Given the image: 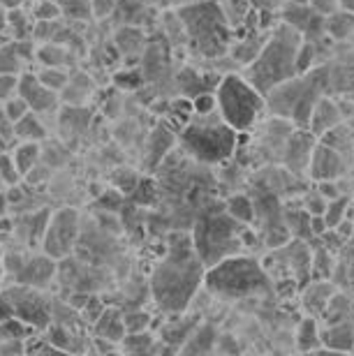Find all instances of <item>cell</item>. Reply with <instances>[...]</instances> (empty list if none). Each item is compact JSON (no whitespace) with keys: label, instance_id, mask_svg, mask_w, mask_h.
I'll use <instances>...</instances> for the list:
<instances>
[{"label":"cell","instance_id":"obj_24","mask_svg":"<svg viewBox=\"0 0 354 356\" xmlns=\"http://www.w3.org/2000/svg\"><path fill=\"white\" fill-rule=\"evenodd\" d=\"M14 162H17L21 176H28L40 162V141H19L14 146Z\"/></svg>","mask_w":354,"mask_h":356},{"label":"cell","instance_id":"obj_41","mask_svg":"<svg viewBox=\"0 0 354 356\" xmlns=\"http://www.w3.org/2000/svg\"><path fill=\"white\" fill-rule=\"evenodd\" d=\"M19 76L21 74H0V104H3L5 99H10L14 92H17Z\"/></svg>","mask_w":354,"mask_h":356},{"label":"cell","instance_id":"obj_2","mask_svg":"<svg viewBox=\"0 0 354 356\" xmlns=\"http://www.w3.org/2000/svg\"><path fill=\"white\" fill-rule=\"evenodd\" d=\"M204 289L223 301H255L275 294L273 280L264 264L250 252L232 254L207 268Z\"/></svg>","mask_w":354,"mask_h":356},{"label":"cell","instance_id":"obj_30","mask_svg":"<svg viewBox=\"0 0 354 356\" xmlns=\"http://www.w3.org/2000/svg\"><path fill=\"white\" fill-rule=\"evenodd\" d=\"M28 10H31L35 21H58V19H63L58 0H33V3L28 5Z\"/></svg>","mask_w":354,"mask_h":356},{"label":"cell","instance_id":"obj_50","mask_svg":"<svg viewBox=\"0 0 354 356\" xmlns=\"http://www.w3.org/2000/svg\"><path fill=\"white\" fill-rule=\"evenodd\" d=\"M7 148H10V144H7V141H5L3 137H0V153H3V151H7Z\"/></svg>","mask_w":354,"mask_h":356},{"label":"cell","instance_id":"obj_33","mask_svg":"<svg viewBox=\"0 0 354 356\" xmlns=\"http://www.w3.org/2000/svg\"><path fill=\"white\" fill-rule=\"evenodd\" d=\"M155 338L148 331H139V333H127V336L120 340V347L125 352H151L153 350Z\"/></svg>","mask_w":354,"mask_h":356},{"label":"cell","instance_id":"obj_49","mask_svg":"<svg viewBox=\"0 0 354 356\" xmlns=\"http://www.w3.org/2000/svg\"><path fill=\"white\" fill-rule=\"evenodd\" d=\"M275 3H282V5H292V3H299V5H306L310 0H275Z\"/></svg>","mask_w":354,"mask_h":356},{"label":"cell","instance_id":"obj_38","mask_svg":"<svg viewBox=\"0 0 354 356\" xmlns=\"http://www.w3.org/2000/svg\"><path fill=\"white\" fill-rule=\"evenodd\" d=\"M125 319V331L127 333H139V331H148L151 326V315L144 310H132V312H123Z\"/></svg>","mask_w":354,"mask_h":356},{"label":"cell","instance_id":"obj_21","mask_svg":"<svg viewBox=\"0 0 354 356\" xmlns=\"http://www.w3.org/2000/svg\"><path fill=\"white\" fill-rule=\"evenodd\" d=\"M49 218H51V211L42 209L38 213H28V216H24L19 220L21 225V234H24L26 243L33 245L38 243L42 245V238H45V232H47V225H49Z\"/></svg>","mask_w":354,"mask_h":356},{"label":"cell","instance_id":"obj_43","mask_svg":"<svg viewBox=\"0 0 354 356\" xmlns=\"http://www.w3.org/2000/svg\"><path fill=\"white\" fill-rule=\"evenodd\" d=\"M315 188L322 192L324 199H338L341 197V190H338V181H315Z\"/></svg>","mask_w":354,"mask_h":356},{"label":"cell","instance_id":"obj_5","mask_svg":"<svg viewBox=\"0 0 354 356\" xmlns=\"http://www.w3.org/2000/svg\"><path fill=\"white\" fill-rule=\"evenodd\" d=\"M181 151L202 165H225L239 146V132L223 120L218 111L195 113L179 132Z\"/></svg>","mask_w":354,"mask_h":356},{"label":"cell","instance_id":"obj_26","mask_svg":"<svg viewBox=\"0 0 354 356\" xmlns=\"http://www.w3.org/2000/svg\"><path fill=\"white\" fill-rule=\"evenodd\" d=\"M225 211H227L232 218H236L239 222H243V225H252L255 222V202L248 195L227 197V202H225Z\"/></svg>","mask_w":354,"mask_h":356},{"label":"cell","instance_id":"obj_13","mask_svg":"<svg viewBox=\"0 0 354 356\" xmlns=\"http://www.w3.org/2000/svg\"><path fill=\"white\" fill-rule=\"evenodd\" d=\"M17 92L28 102L31 111L40 113V116H42V113L54 111L56 106H58V92L51 90L49 86H45V83L38 79V74H31V72L21 74Z\"/></svg>","mask_w":354,"mask_h":356},{"label":"cell","instance_id":"obj_19","mask_svg":"<svg viewBox=\"0 0 354 356\" xmlns=\"http://www.w3.org/2000/svg\"><path fill=\"white\" fill-rule=\"evenodd\" d=\"M294 343H296V350L299 352H322L324 350V343H322V329L317 324V317H310L306 315L296 326V333H294Z\"/></svg>","mask_w":354,"mask_h":356},{"label":"cell","instance_id":"obj_42","mask_svg":"<svg viewBox=\"0 0 354 356\" xmlns=\"http://www.w3.org/2000/svg\"><path fill=\"white\" fill-rule=\"evenodd\" d=\"M0 137H3L10 146L14 144V141H17V132H14V120L7 118L3 109H0Z\"/></svg>","mask_w":354,"mask_h":356},{"label":"cell","instance_id":"obj_46","mask_svg":"<svg viewBox=\"0 0 354 356\" xmlns=\"http://www.w3.org/2000/svg\"><path fill=\"white\" fill-rule=\"evenodd\" d=\"M33 0H0V5H5L7 10H12V7H28Z\"/></svg>","mask_w":354,"mask_h":356},{"label":"cell","instance_id":"obj_15","mask_svg":"<svg viewBox=\"0 0 354 356\" xmlns=\"http://www.w3.org/2000/svg\"><path fill=\"white\" fill-rule=\"evenodd\" d=\"M336 296V287L329 280H313L301 291V310L310 317L324 315L331 298Z\"/></svg>","mask_w":354,"mask_h":356},{"label":"cell","instance_id":"obj_4","mask_svg":"<svg viewBox=\"0 0 354 356\" xmlns=\"http://www.w3.org/2000/svg\"><path fill=\"white\" fill-rule=\"evenodd\" d=\"M186 42L197 56L218 60L230 54L234 44V28L223 12L220 0H190L176 7Z\"/></svg>","mask_w":354,"mask_h":356},{"label":"cell","instance_id":"obj_16","mask_svg":"<svg viewBox=\"0 0 354 356\" xmlns=\"http://www.w3.org/2000/svg\"><path fill=\"white\" fill-rule=\"evenodd\" d=\"M343 120V113L338 109V102L329 97H320L315 104L313 113H310V123H308V130L315 134V137H324L329 130L341 125Z\"/></svg>","mask_w":354,"mask_h":356},{"label":"cell","instance_id":"obj_28","mask_svg":"<svg viewBox=\"0 0 354 356\" xmlns=\"http://www.w3.org/2000/svg\"><path fill=\"white\" fill-rule=\"evenodd\" d=\"M63 19L72 21H88L93 14V0H58Z\"/></svg>","mask_w":354,"mask_h":356},{"label":"cell","instance_id":"obj_22","mask_svg":"<svg viewBox=\"0 0 354 356\" xmlns=\"http://www.w3.org/2000/svg\"><path fill=\"white\" fill-rule=\"evenodd\" d=\"M218 347V331L216 326H211L209 322L200 324L193 331V336L188 338V343L181 347V352L193 354V352H214Z\"/></svg>","mask_w":354,"mask_h":356},{"label":"cell","instance_id":"obj_25","mask_svg":"<svg viewBox=\"0 0 354 356\" xmlns=\"http://www.w3.org/2000/svg\"><path fill=\"white\" fill-rule=\"evenodd\" d=\"M90 90H93V83H90V76L81 74V72H72L70 76L67 86L63 88V97H65V102H70L72 106H81V102L90 95Z\"/></svg>","mask_w":354,"mask_h":356},{"label":"cell","instance_id":"obj_10","mask_svg":"<svg viewBox=\"0 0 354 356\" xmlns=\"http://www.w3.org/2000/svg\"><path fill=\"white\" fill-rule=\"evenodd\" d=\"M79 211L77 209H58L51 213L42 238V252H47L49 257H54L56 261L65 259L70 252L74 250L77 238H79Z\"/></svg>","mask_w":354,"mask_h":356},{"label":"cell","instance_id":"obj_29","mask_svg":"<svg viewBox=\"0 0 354 356\" xmlns=\"http://www.w3.org/2000/svg\"><path fill=\"white\" fill-rule=\"evenodd\" d=\"M70 76H72V72H67V70H63L58 65H42V70L38 72V79L56 92H63V88L67 86Z\"/></svg>","mask_w":354,"mask_h":356},{"label":"cell","instance_id":"obj_45","mask_svg":"<svg viewBox=\"0 0 354 356\" xmlns=\"http://www.w3.org/2000/svg\"><path fill=\"white\" fill-rule=\"evenodd\" d=\"M310 232H313V236H322V234L329 232V225L324 216H310Z\"/></svg>","mask_w":354,"mask_h":356},{"label":"cell","instance_id":"obj_12","mask_svg":"<svg viewBox=\"0 0 354 356\" xmlns=\"http://www.w3.org/2000/svg\"><path fill=\"white\" fill-rule=\"evenodd\" d=\"M315 134L308 127H299L292 130V134L287 137L285 146H282V165L289 174L301 176L303 172H308L310 158L315 151Z\"/></svg>","mask_w":354,"mask_h":356},{"label":"cell","instance_id":"obj_18","mask_svg":"<svg viewBox=\"0 0 354 356\" xmlns=\"http://www.w3.org/2000/svg\"><path fill=\"white\" fill-rule=\"evenodd\" d=\"M322 343L324 350H334V352L354 350V326L348 319L327 324V331H322Z\"/></svg>","mask_w":354,"mask_h":356},{"label":"cell","instance_id":"obj_3","mask_svg":"<svg viewBox=\"0 0 354 356\" xmlns=\"http://www.w3.org/2000/svg\"><path fill=\"white\" fill-rule=\"evenodd\" d=\"M301 44L303 35L294 26H289L287 21H280L271 31V35H268L266 44L262 47L257 58L248 67H243V76L255 88L266 95L275 86L299 76Z\"/></svg>","mask_w":354,"mask_h":356},{"label":"cell","instance_id":"obj_39","mask_svg":"<svg viewBox=\"0 0 354 356\" xmlns=\"http://www.w3.org/2000/svg\"><path fill=\"white\" fill-rule=\"evenodd\" d=\"M193 106H195V113H200V116H204V113L218 111L216 92H200V95H195L193 97Z\"/></svg>","mask_w":354,"mask_h":356},{"label":"cell","instance_id":"obj_31","mask_svg":"<svg viewBox=\"0 0 354 356\" xmlns=\"http://www.w3.org/2000/svg\"><path fill=\"white\" fill-rule=\"evenodd\" d=\"M35 58H40L42 65L63 67L65 65V58H67V49H63L58 42H47L45 47H40L38 51H35Z\"/></svg>","mask_w":354,"mask_h":356},{"label":"cell","instance_id":"obj_14","mask_svg":"<svg viewBox=\"0 0 354 356\" xmlns=\"http://www.w3.org/2000/svg\"><path fill=\"white\" fill-rule=\"evenodd\" d=\"M341 174H343V160L338 148L320 141L313 151V158H310L308 176L313 181H338Z\"/></svg>","mask_w":354,"mask_h":356},{"label":"cell","instance_id":"obj_8","mask_svg":"<svg viewBox=\"0 0 354 356\" xmlns=\"http://www.w3.org/2000/svg\"><path fill=\"white\" fill-rule=\"evenodd\" d=\"M255 227H257V234L264 241L266 248H278L285 245L292 234H289L287 220H285V209H280L278 197L273 195V190L268 188H259L257 195H255Z\"/></svg>","mask_w":354,"mask_h":356},{"label":"cell","instance_id":"obj_37","mask_svg":"<svg viewBox=\"0 0 354 356\" xmlns=\"http://www.w3.org/2000/svg\"><path fill=\"white\" fill-rule=\"evenodd\" d=\"M345 209H348V199L343 195L338 199H331L329 206H327V213H324V220H327L329 229H336L338 225L345 220Z\"/></svg>","mask_w":354,"mask_h":356},{"label":"cell","instance_id":"obj_23","mask_svg":"<svg viewBox=\"0 0 354 356\" xmlns=\"http://www.w3.org/2000/svg\"><path fill=\"white\" fill-rule=\"evenodd\" d=\"M14 132H17V141H45L47 127L40 120V113L28 111L24 118L14 123Z\"/></svg>","mask_w":354,"mask_h":356},{"label":"cell","instance_id":"obj_17","mask_svg":"<svg viewBox=\"0 0 354 356\" xmlns=\"http://www.w3.org/2000/svg\"><path fill=\"white\" fill-rule=\"evenodd\" d=\"M93 333H95V338H104V340H109V343H120V340L127 336L123 312L118 308H104L102 315L95 319Z\"/></svg>","mask_w":354,"mask_h":356},{"label":"cell","instance_id":"obj_34","mask_svg":"<svg viewBox=\"0 0 354 356\" xmlns=\"http://www.w3.org/2000/svg\"><path fill=\"white\" fill-rule=\"evenodd\" d=\"M21 178L24 176H21L17 162H14L12 151H3L0 153V181L7 183V185H17Z\"/></svg>","mask_w":354,"mask_h":356},{"label":"cell","instance_id":"obj_20","mask_svg":"<svg viewBox=\"0 0 354 356\" xmlns=\"http://www.w3.org/2000/svg\"><path fill=\"white\" fill-rule=\"evenodd\" d=\"M7 31L10 40H33L35 19L28 7H12L7 10Z\"/></svg>","mask_w":354,"mask_h":356},{"label":"cell","instance_id":"obj_27","mask_svg":"<svg viewBox=\"0 0 354 356\" xmlns=\"http://www.w3.org/2000/svg\"><path fill=\"white\" fill-rule=\"evenodd\" d=\"M220 5H223L225 17L230 21V26L234 28V31L246 24V19L250 17V12H252V0H220Z\"/></svg>","mask_w":354,"mask_h":356},{"label":"cell","instance_id":"obj_9","mask_svg":"<svg viewBox=\"0 0 354 356\" xmlns=\"http://www.w3.org/2000/svg\"><path fill=\"white\" fill-rule=\"evenodd\" d=\"M12 308V317L21 319L35 331L49 329L51 326V303L42 296L38 287H28V284H14L10 289H3Z\"/></svg>","mask_w":354,"mask_h":356},{"label":"cell","instance_id":"obj_44","mask_svg":"<svg viewBox=\"0 0 354 356\" xmlns=\"http://www.w3.org/2000/svg\"><path fill=\"white\" fill-rule=\"evenodd\" d=\"M114 7L116 3L114 0H93V14L97 19H102V17H107V14L114 12Z\"/></svg>","mask_w":354,"mask_h":356},{"label":"cell","instance_id":"obj_48","mask_svg":"<svg viewBox=\"0 0 354 356\" xmlns=\"http://www.w3.org/2000/svg\"><path fill=\"white\" fill-rule=\"evenodd\" d=\"M5 252H3V248H0V289H3V280H5Z\"/></svg>","mask_w":354,"mask_h":356},{"label":"cell","instance_id":"obj_11","mask_svg":"<svg viewBox=\"0 0 354 356\" xmlns=\"http://www.w3.org/2000/svg\"><path fill=\"white\" fill-rule=\"evenodd\" d=\"M14 264L5 261V273L12 275L19 284H28V287L45 289L56 273V259L49 257L47 252L33 254V257H24V254H12Z\"/></svg>","mask_w":354,"mask_h":356},{"label":"cell","instance_id":"obj_1","mask_svg":"<svg viewBox=\"0 0 354 356\" xmlns=\"http://www.w3.org/2000/svg\"><path fill=\"white\" fill-rule=\"evenodd\" d=\"M204 275L207 266L195 250L193 234H174L162 259L153 266V303L162 315H183L204 289Z\"/></svg>","mask_w":354,"mask_h":356},{"label":"cell","instance_id":"obj_35","mask_svg":"<svg viewBox=\"0 0 354 356\" xmlns=\"http://www.w3.org/2000/svg\"><path fill=\"white\" fill-rule=\"evenodd\" d=\"M0 109L5 111V116H7V118L17 123L19 118H24L26 113L31 111V106H28V102L19 95V92H14V95H12L10 99H5V102L0 104Z\"/></svg>","mask_w":354,"mask_h":356},{"label":"cell","instance_id":"obj_32","mask_svg":"<svg viewBox=\"0 0 354 356\" xmlns=\"http://www.w3.org/2000/svg\"><path fill=\"white\" fill-rule=\"evenodd\" d=\"M116 47L123 54L141 51V47H144V35H141L137 28H120L116 33Z\"/></svg>","mask_w":354,"mask_h":356},{"label":"cell","instance_id":"obj_40","mask_svg":"<svg viewBox=\"0 0 354 356\" xmlns=\"http://www.w3.org/2000/svg\"><path fill=\"white\" fill-rule=\"evenodd\" d=\"M114 81H116V86L118 88H125V90H134V88H139L141 83H144V76H141L137 70H123V72H118L114 76Z\"/></svg>","mask_w":354,"mask_h":356},{"label":"cell","instance_id":"obj_47","mask_svg":"<svg viewBox=\"0 0 354 356\" xmlns=\"http://www.w3.org/2000/svg\"><path fill=\"white\" fill-rule=\"evenodd\" d=\"M7 31V7L0 5V33Z\"/></svg>","mask_w":354,"mask_h":356},{"label":"cell","instance_id":"obj_6","mask_svg":"<svg viewBox=\"0 0 354 356\" xmlns=\"http://www.w3.org/2000/svg\"><path fill=\"white\" fill-rule=\"evenodd\" d=\"M248 225L239 222L225 211V204L220 211L204 209V213L197 218L193 227V243L197 254L202 257L204 266H214L218 261L232 257V254L243 252V229Z\"/></svg>","mask_w":354,"mask_h":356},{"label":"cell","instance_id":"obj_36","mask_svg":"<svg viewBox=\"0 0 354 356\" xmlns=\"http://www.w3.org/2000/svg\"><path fill=\"white\" fill-rule=\"evenodd\" d=\"M301 206L310 213V216H324V213H327V206H329V199H324L322 192L315 188V190H308L306 195H303Z\"/></svg>","mask_w":354,"mask_h":356},{"label":"cell","instance_id":"obj_7","mask_svg":"<svg viewBox=\"0 0 354 356\" xmlns=\"http://www.w3.org/2000/svg\"><path fill=\"white\" fill-rule=\"evenodd\" d=\"M216 97H218V113L239 134L259 125V120L266 111L264 92L257 90L243 74L236 72L223 74V79L216 88Z\"/></svg>","mask_w":354,"mask_h":356}]
</instances>
